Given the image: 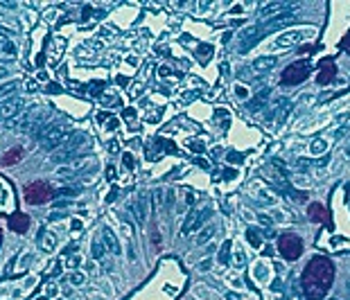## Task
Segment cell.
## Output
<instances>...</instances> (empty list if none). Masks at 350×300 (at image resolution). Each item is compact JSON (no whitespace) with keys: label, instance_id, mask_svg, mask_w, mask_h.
Listing matches in <instances>:
<instances>
[{"label":"cell","instance_id":"obj_26","mask_svg":"<svg viewBox=\"0 0 350 300\" xmlns=\"http://www.w3.org/2000/svg\"><path fill=\"white\" fill-rule=\"evenodd\" d=\"M341 48H344L346 52L350 54V34H348V36H346V39H344V43H341Z\"/></svg>","mask_w":350,"mask_h":300},{"label":"cell","instance_id":"obj_19","mask_svg":"<svg viewBox=\"0 0 350 300\" xmlns=\"http://www.w3.org/2000/svg\"><path fill=\"white\" fill-rule=\"evenodd\" d=\"M16 88H18V81H9V84L0 86V97H5V95H11Z\"/></svg>","mask_w":350,"mask_h":300},{"label":"cell","instance_id":"obj_30","mask_svg":"<svg viewBox=\"0 0 350 300\" xmlns=\"http://www.w3.org/2000/svg\"><path fill=\"white\" fill-rule=\"evenodd\" d=\"M36 300H50V298H48V296H41V298H36Z\"/></svg>","mask_w":350,"mask_h":300},{"label":"cell","instance_id":"obj_7","mask_svg":"<svg viewBox=\"0 0 350 300\" xmlns=\"http://www.w3.org/2000/svg\"><path fill=\"white\" fill-rule=\"evenodd\" d=\"M20 106H23V99L20 97H11V99H7V102H2L0 104V122H5V120L18 115Z\"/></svg>","mask_w":350,"mask_h":300},{"label":"cell","instance_id":"obj_22","mask_svg":"<svg viewBox=\"0 0 350 300\" xmlns=\"http://www.w3.org/2000/svg\"><path fill=\"white\" fill-rule=\"evenodd\" d=\"M212 230H215V228H208V230H203L201 232V237H199V241H201V244H203V241H208V239H210V237H212Z\"/></svg>","mask_w":350,"mask_h":300},{"label":"cell","instance_id":"obj_25","mask_svg":"<svg viewBox=\"0 0 350 300\" xmlns=\"http://www.w3.org/2000/svg\"><path fill=\"white\" fill-rule=\"evenodd\" d=\"M210 52H212V48H210V45H206V48H201V50H199V54H201V59H208V57H210Z\"/></svg>","mask_w":350,"mask_h":300},{"label":"cell","instance_id":"obj_3","mask_svg":"<svg viewBox=\"0 0 350 300\" xmlns=\"http://www.w3.org/2000/svg\"><path fill=\"white\" fill-rule=\"evenodd\" d=\"M23 194H25V201L30 203V206H41V203L50 201L55 192H52V187H50L48 183L34 181V183H30V185H25Z\"/></svg>","mask_w":350,"mask_h":300},{"label":"cell","instance_id":"obj_21","mask_svg":"<svg viewBox=\"0 0 350 300\" xmlns=\"http://www.w3.org/2000/svg\"><path fill=\"white\" fill-rule=\"evenodd\" d=\"M70 282H73L75 287L82 285V282H84V273H73V276H70Z\"/></svg>","mask_w":350,"mask_h":300},{"label":"cell","instance_id":"obj_6","mask_svg":"<svg viewBox=\"0 0 350 300\" xmlns=\"http://www.w3.org/2000/svg\"><path fill=\"white\" fill-rule=\"evenodd\" d=\"M84 140H86V138H84V136H82V133H73V136H70V138H68V143H66L64 147H59V151L55 153V160H57V162L68 160V158L73 156L75 151H77V147H79V145H82V143H84Z\"/></svg>","mask_w":350,"mask_h":300},{"label":"cell","instance_id":"obj_31","mask_svg":"<svg viewBox=\"0 0 350 300\" xmlns=\"http://www.w3.org/2000/svg\"><path fill=\"white\" fill-rule=\"evenodd\" d=\"M0 244H2V232H0Z\"/></svg>","mask_w":350,"mask_h":300},{"label":"cell","instance_id":"obj_28","mask_svg":"<svg viewBox=\"0 0 350 300\" xmlns=\"http://www.w3.org/2000/svg\"><path fill=\"white\" fill-rule=\"evenodd\" d=\"M52 296H57V287H55V285L48 287V298H52Z\"/></svg>","mask_w":350,"mask_h":300},{"label":"cell","instance_id":"obj_29","mask_svg":"<svg viewBox=\"0 0 350 300\" xmlns=\"http://www.w3.org/2000/svg\"><path fill=\"white\" fill-rule=\"evenodd\" d=\"M5 75H7V73H5V68H0V77H5Z\"/></svg>","mask_w":350,"mask_h":300},{"label":"cell","instance_id":"obj_5","mask_svg":"<svg viewBox=\"0 0 350 300\" xmlns=\"http://www.w3.org/2000/svg\"><path fill=\"white\" fill-rule=\"evenodd\" d=\"M310 77V64L307 61H296V64L287 66L282 73V84H301Z\"/></svg>","mask_w":350,"mask_h":300},{"label":"cell","instance_id":"obj_2","mask_svg":"<svg viewBox=\"0 0 350 300\" xmlns=\"http://www.w3.org/2000/svg\"><path fill=\"white\" fill-rule=\"evenodd\" d=\"M70 133L66 131V127H61V124H50V127L43 129V133H41V147L45 149V151H55V149L64 147L66 143H68Z\"/></svg>","mask_w":350,"mask_h":300},{"label":"cell","instance_id":"obj_8","mask_svg":"<svg viewBox=\"0 0 350 300\" xmlns=\"http://www.w3.org/2000/svg\"><path fill=\"white\" fill-rule=\"evenodd\" d=\"M312 30H298V32H287V34L278 36L276 41H273V45L276 48H289V45H296L298 41L303 39V34H310Z\"/></svg>","mask_w":350,"mask_h":300},{"label":"cell","instance_id":"obj_17","mask_svg":"<svg viewBox=\"0 0 350 300\" xmlns=\"http://www.w3.org/2000/svg\"><path fill=\"white\" fill-rule=\"evenodd\" d=\"M20 153H23V149H20V147L11 149L9 153H5V158H2V162H5V165H14V162L20 158Z\"/></svg>","mask_w":350,"mask_h":300},{"label":"cell","instance_id":"obj_24","mask_svg":"<svg viewBox=\"0 0 350 300\" xmlns=\"http://www.w3.org/2000/svg\"><path fill=\"white\" fill-rule=\"evenodd\" d=\"M249 241H251L253 246H260V239H258V235H256V230H249Z\"/></svg>","mask_w":350,"mask_h":300},{"label":"cell","instance_id":"obj_4","mask_svg":"<svg viewBox=\"0 0 350 300\" xmlns=\"http://www.w3.org/2000/svg\"><path fill=\"white\" fill-rule=\"evenodd\" d=\"M278 251H280V255L285 257V260H298L303 253V241L301 237L296 235H280V239H278Z\"/></svg>","mask_w":350,"mask_h":300},{"label":"cell","instance_id":"obj_18","mask_svg":"<svg viewBox=\"0 0 350 300\" xmlns=\"http://www.w3.org/2000/svg\"><path fill=\"white\" fill-rule=\"evenodd\" d=\"M93 257L95 260H102L104 257V241H99V239L93 241Z\"/></svg>","mask_w":350,"mask_h":300},{"label":"cell","instance_id":"obj_1","mask_svg":"<svg viewBox=\"0 0 350 300\" xmlns=\"http://www.w3.org/2000/svg\"><path fill=\"white\" fill-rule=\"evenodd\" d=\"M335 280V266L326 257H314L303 271V291L310 300H321Z\"/></svg>","mask_w":350,"mask_h":300},{"label":"cell","instance_id":"obj_15","mask_svg":"<svg viewBox=\"0 0 350 300\" xmlns=\"http://www.w3.org/2000/svg\"><path fill=\"white\" fill-rule=\"evenodd\" d=\"M203 215H206V210H199V212H194V215L190 217V222H185V226H183V232H185V235H187V232H192L194 228H197L199 224L203 222Z\"/></svg>","mask_w":350,"mask_h":300},{"label":"cell","instance_id":"obj_14","mask_svg":"<svg viewBox=\"0 0 350 300\" xmlns=\"http://www.w3.org/2000/svg\"><path fill=\"white\" fill-rule=\"evenodd\" d=\"M285 9H287L285 2H271V5L262 7V9H260V16H262V18H269L271 14H280V11H285Z\"/></svg>","mask_w":350,"mask_h":300},{"label":"cell","instance_id":"obj_11","mask_svg":"<svg viewBox=\"0 0 350 300\" xmlns=\"http://www.w3.org/2000/svg\"><path fill=\"white\" fill-rule=\"evenodd\" d=\"M27 226H30V219L25 215H14L9 219V228L11 230H16V232H25L27 230Z\"/></svg>","mask_w":350,"mask_h":300},{"label":"cell","instance_id":"obj_16","mask_svg":"<svg viewBox=\"0 0 350 300\" xmlns=\"http://www.w3.org/2000/svg\"><path fill=\"white\" fill-rule=\"evenodd\" d=\"M102 241L106 244V248H109L111 253H120V246H118V241H115L113 232L109 230V228H104V235H102Z\"/></svg>","mask_w":350,"mask_h":300},{"label":"cell","instance_id":"obj_12","mask_svg":"<svg viewBox=\"0 0 350 300\" xmlns=\"http://www.w3.org/2000/svg\"><path fill=\"white\" fill-rule=\"evenodd\" d=\"M276 66V57H260V59L253 61V68L258 73H266V70H271Z\"/></svg>","mask_w":350,"mask_h":300},{"label":"cell","instance_id":"obj_13","mask_svg":"<svg viewBox=\"0 0 350 300\" xmlns=\"http://www.w3.org/2000/svg\"><path fill=\"white\" fill-rule=\"evenodd\" d=\"M41 246L45 248V251H55L57 248V235L52 230H41Z\"/></svg>","mask_w":350,"mask_h":300},{"label":"cell","instance_id":"obj_10","mask_svg":"<svg viewBox=\"0 0 350 300\" xmlns=\"http://www.w3.org/2000/svg\"><path fill=\"white\" fill-rule=\"evenodd\" d=\"M335 73H337V68H335V64L332 61H323L321 64V73H319V84H330L332 79H335Z\"/></svg>","mask_w":350,"mask_h":300},{"label":"cell","instance_id":"obj_20","mask_svg":"<svg viewBox=\"0 0 350 300\" xmlns=\"http://www.w3.org/2000/svg\"><path fill=\"white\" fill-rule=\"evenodd\" d=\"M328 149V145H326V140H316L314 145H312V153H323Z\"/></svg>","mask_w":350,"mask_h":300},{"label":"cell","instance_id":"obj_23","mask_svg":"<svg viewBox=\"0 0 350 300\" xmlns=\"http://www.w3.org/2000/svg\"><path fill=\"white\" fill-rule=\"evenodd\" d=\"M235 93H237V97H240V99H247V97H249V90L244 88V86H237Z\"/></svg>","mask_w":350,"mask_h":300},{"label":"cell","instance_id":"obj_9","mask_svg":"<svg viewBox=\"0 0 350 300\" xmlns=\"http://www.w3.org/2000/svg\"><path fill=\"white\" fill-rule=\"evenodd\" d=\"M307 215H310L314 222H321V224H326V226H332L330 215H328V210L321 206V203H312V206L307 208Z\"/></svg>","mask_w":350,"mask_h":300},{"label":"cell","instance_id":"obj_27","mask_svg":"<svg viewBox=\"0 0 350 300\" xmlns=\"http://www.w3.org/2000/svg\"><path fill=\"white\" fill-rule=\"evenodd\" d=\"M79 264H82L79 257H70V260H68V266H79Z\"/></svg>","mask_w":350,"mask_h":300}]
</instances>
